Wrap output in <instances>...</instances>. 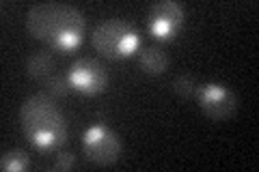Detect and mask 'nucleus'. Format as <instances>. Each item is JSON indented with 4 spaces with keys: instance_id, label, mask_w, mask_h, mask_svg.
Returning <instances> with one entry per match:
<instances>
[{
    "instance_id": "nucleus-1",
    "label": "nucleus",
    "mask_w": 259,
    "mask_h": 172,
    "mask_svg": "<svg viewBox=\"0 0 259 172\" xmlns=\"http://www.w3.org/2000/svg\"><path fill=\"white\" fill-rule=\"evenodd\" d=\"M26 28L35 39L56 52H74L82 43L87 20L82 11L65 3L32 5L26 15Z\"/></svg>"
},
{
    "instance_id": "nucleus-2",
    "label": "nucleus",
    "mask_w": 259,
    "mask_h": 172,
    "mask_svg": "<svg viewBox=\"0 0 259 172\" xmlns=\"http://www.w3.org/2000/svg\"><path fill=\"white\" fill-rule=\"evenodd\" d=\"M20 123L28 142L41 151L56 149L67 140V121L48 93H37L22 103Z\"/></svg>"
},
{
    "instance_id": "nucleus-3",
    "label": "nucleus",
    "mask_w": 259,
    "mask_h": 172,
    "mask_svg": "<svg viewBox=\"0 0 259 172\" xmlns=\"http://www.w3.org/2000/svg\"><path fill=\"white\" fill-rule=\"evenodd\" d=\"M91 43L95 52H100L104 59L121 61L132 56L141 47V35L130 22L112 18L97 24L91 35Z\"/></svg>"
},
{
    "instance_id": "nucleus-4",
    "label": "nucleus",
    "mask_w": 259,
    "mask_h": 172,
    "mask_svg": "<svg viewBox=\"0 0 259 172\" xmlns=\"http://www.w3.org/2000/svg\"><path fill=\"white\" fill-rule=\"evenodd\" d=\"M121 138L117 132H112L106 125H93L89 127L82 136V153L87 155L89 161L97 166H110L115 163L121 155Z\"/></svg>"
},
{
    "instance_id": "nucleus-5",
    "label": "nucleus",
    "mask_w": 259,
    "mask_h": 172,
    "mask_svg": "<svg viewBox=\"0 0 259 172\" xmlns=\"http://www.w3.org/2000/svg\"><path fill=\"white\" fill-rule=\"evenodd\" d=\"M186 20V9L177 0H158L149 7L147 13V28L151 37L158 41H168L173 39L180 28L184 26Z\"/></svg>"
},
{
    "instance_id": "nucleus-6",
    "label": "nucleus",
    "mask_w": 259,
    "mask_h": 172,
    "mask_svg": "<svg viewBox=\"0 0 259 172\" xmlns=\"http://www.w3.org/2000/svg\"><path fill=\"white\" fill-rule=\"evenodd\" d=\"M71 91L82 95H100L108 86V69L95 59H78L67 71Z\"/></svg>"
},
{
    "instance_id": "nucleus-7",
    "label": "nucleus",
    "mask_w": 259,
    "mask_h": 172,
    "mask_svg": "<svg viewBox=\"0 0 259 172\" xmlns=\"http://www.w3.org/2000/svg\"><path fill=\"white\" fill-rule=\"evenodd\" d=\"M197 99L201 110L214 121L229 119L238 108V99L233 91H229L225 84H218V82H207V84L199 86Z\"/></svg>"
},
{
    "instance_id": "nucleus-8",
    "label": "nucleus",
    "mask_w": 259,
    "mask_h": 172,
    "mask_svg": "<svg viewBox=\"0 0 259 172\" xmlns=\"http://www.w3.org/2000/svg\"><path fill=\"white\" fill-rule=\"evenodd\" d=\"M139 65L145 73H149V76H158L162 73L166 67H168V56L164 54V50H160V47H145L139 56Z\"/></svg>"
},
{
    "instance_id": "nucleus-9",
    "label": "nucleus",
    "mask_w": 259,
    "mask_h": 172,
    "mask_svg": "<svg viewBox=\"0 0 259 172\" xmlns=\"http://www.w3.org/2000/svg\"><path fill=\"white\" fill-rule=\"evenodd\" d=\"M54 69V56L50 52H35L26 61V73L32 80H48Z\"/></svg>"
},
{
    "instance_id": "nucleus-10",
    "label": "nucleus",
    "mask_w": 259,
    "mask_h": 172,
    "mask_svg": "<svg viewBox=\"0 0 259 172\" xmlns=\"http://www.w3.org/2000/svg\"><path fill=\"white\" fill-rule=\"evenodd\" d=\"M30 166V157L26 151H7L0 159V168L5 172H22Z\"/></svg>"
},
{
    "instance_id": "nucleus-11",
    "label": "nucleus",
    "mask_w": 259,
    "mask_h": 172,
    "mask_svg": "<svg viewBox=\"0 0 259 172\" xmlns=\"http://www.w3.org/2000/svg\"><path fill=\"white\" fill-rule=\"evenodd\" d=\"M69 91H71V84L67 80V73H65V76L52 73V76L46 80V93L50 97H65Z\"/></svg>"
},
{
    "instance_id": "nucleus-12",
    "label": "nucleus",
    "mask_w": 259,
    "mask_h": 172,
    "mask_svg": "<svg viewBox=\"0 0 259 172\" xmlns=\"http://www.w3.org/2000/svg\"><path fill=\"white\" fill-rule=\"evenodd\" d=\"M173 91L177 95H182V97H190V95H197L199 84L192 76H177L173 80Z\"/></svg>"
},
{
    "instance_id": "nucleus-13",
    "label": "nucleus",
    "mask_w": 259,
    "mask_h": 172,
    "mask_svg": "<svg viewBox=\"0 0 259 172\" xmlns=\"http://www.w3.org/2000/svg\"><path fill=\"white\" fill-rule=\"evenodd\" d=\"M76 166V155L69 153V151H59L56 153V159H54V170H71Z\"/></svg>"
}]
</instances>
